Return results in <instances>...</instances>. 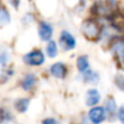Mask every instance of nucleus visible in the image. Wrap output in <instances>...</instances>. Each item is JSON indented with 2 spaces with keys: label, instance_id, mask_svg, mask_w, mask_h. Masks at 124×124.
I'll return each mask as SVG.
<instances>
[{
  "label": "nucleus",
  "instance_id": "obj_1",
  "mask_svg": "<svg viewBox=\"0 0 124 124\" xmlns=\"http://www.w3.org/2000/svg\"><path fill=\"white\" fill-rule=\"evenodd\" d=\"M82 31L85 34L86 37L88 38H96L99 35V32H100V28H99V25L93 20H87L83 23L82 25Z\"/></svg>",
  "mask_w": 124,
  "mask_h": 124
},
{
  "label": "nucleus",
  "instance_id": "obj_6",
  "mask_svg": "<svg viewBox=\"0 0 124 124\" xmlns=\"http://www.w3.org/2000/svg\"><path fill=\"white\" fill-rule=\"evenodd\" d=\"M50 73L57 78H64L66 75V68L63 63L58 62L52 64V66L50 68Z\"/></svg>",
  "mask_w": 124,
  "mask_h": 124
},
{
  "label": "nucleus",
  "instance_id": "obj_19",
  "mask_svg": "<svg viewBox=\"0 0 124 124\" xmlns=\"http://www.w3.org/2000/svg\"><path fill=\"white\" fill-rule=\"evenodd\" d=\"M43 124H58V122H57L54 119L49 118V119H46V120H44L43 121Z\"/></svg>",
  "mask_w": 124,
  "mask_h": 124
},
{
  "label": "nucleus",
  "instance_id": "obj_11",
  "mask_svg": "<svg viewBox=\"0 0 124 124\" xmlns=\"http://www.w3.org/2000/svg\"><path fill=\"white\" fill-rule=\"evenodd\" d=\"M76 65H77V69L81 73H84L88 70L89 68V62H88V59L87 57L85 56H82L77 59V62H76Z\"/></svg>",
  "mask_w": 124,
  "mask_h": 124
},
{
  "label": "nucleus",
  "instance_id": "obj_16",
  "mask_svg": "<svg viewBox=\"0 0 124 124\" xmlns=\"http://www.w3.org/2000/svg\"><path fill=\"white\" fill-rule=\"evenodd\" d=\"M116 84L118 85V87L120 88L121 90H123L124 92V79L122 78L121 76H118L116 78Z\"/></svg>",
  "mask_w": 124,
  "mask_h": 124
},
{
  "label": "nucleus",
  "instance_id": "obj_5",
  "mask_svg": "<svg viewBox=\"0 0 124 124\" xmlns=\"http://www.w3.org/2000/svg\"><path fill=\"white\" fill-rule=\"evenodd\" d=\"M38 33H39V37L41 38V40L49 41L52 37V34H54V30H52V26L49 23H47V22H40L39 23V27H38Z\"/></svg>",
  "mask_w": 124,
  "mask_h": 124
},
{
  "label": "nucleus",
  "instance_id": "obj_10",
  "mask_svg": "<svg viewBox=\"0 0 124 124\" xmlns=\"http://www.w3.org/2000/svg\"><path fill=\"white\" fill-rule=\"evenodd\" d=\"M10 13L4 7L0 6V27L10 23Z\"/></svg>",
  "mask_w": 124,
  "mask_h": 124
},
{
  "label": "nucleus",
  "instance_id": "obj_13",
  "mask_svg": "<svg viewBox=\"0 0 124 124\" xmlns=\"http://www.w3.org/2000/svg\"><path fill=\"white\" fill-rule=\"evenodd\" d=\"M46 51H47V54L50 57V58H54L58 54V48H57V44L52 40H49L47 47H46Z\"/></svg>",
  "mask_w": 124,
  "mask_h": 124
},
{
  "label": "nucleus",
  "instance_id": "obj_9",
  "mask_svg": "<svg viewBox=\"0 0 124 124\" xmlns=\"http://www.w3.org/2000/svg\"><path fill=\"white\" fill-rule=\"evenodd\" d=\"M35 84H36V76L34 74H27L23 79L22 87L25 90H30L34 87Z\"/></svg>",
  "mask_w": 124,
  "mask_h": 124
},
{
  "label": "nucleus",
  "instance_id": "obj_18",
  "mask_svg": "<svg viewBox=\"0 0 124 124\" xmlns=\"http://www.w3.org/2000/svg\"><path fill=\"white\" fill-rule=\"evenodd\" d=\"M8 60V54L6 52H0V64H3Z\"/></svg>",
  "mask_w": 124,
  "mask_h": 124
},
{
  "label": "nucleus",
  "instance_id": "obj_7",
  "mask_svg": "<svg viewBox=\"0 0 124 124\" xmlns=\"http://www.w3.org/2000/svg\"><path fill=\"white\" fill-rule=\"evenodd\" d=\"M100 100V94L98 93V90L96 89H89L86 94V105L88 107L95 106L99 102Z\"/></svg>",
  "mask_w": 124,
  "mask_h": 124
},
{
  "label": "nucleus",
  "instance_id": "obj_4",
  "mask_svg": "<svg viewBox=\"0 0 124 124\" xmlns=\"http://www.w3.org/2000/svg\"><path fill=\"white\" fill-rule=\"evenodd\" d=\"M60 45L64 50H72L74 49L76 41H75V38L73 37V35H71L66 31H62L60 35Z\"/></svg>",
  "mask_w": 124,
  "mask_h": 124
},
{
  "label": "nucleus",
  "instance_id": "obj_17",
  "mask_svg": "<svg viewBox=\"0 0 124 124\" xmlns=\"http://www.w3.org/2000/svg\"><path fill=\"white\" fill-rule=\"evenodd\" d=\"M118 118H119V120H120L121 122L124 124V105L120 108V109H119V111H118Z\"/></svg>",
  "mask_w": 124,
  "mask_h": 124
},
{
  "label": "nucleus",
  "instance_id": "obj_15",
  "mask_svg": "<svg viewBox=\"0 0 124 124\" xmlns=\"http://www.w3.org/2000/svg\"><path fill=\"white\" fill-rule=\"evenodd\" d=\"M84 79H85L86 82H88V83L95 84V82H97V79H98V75L93 73L92 71L87 70L86 72H84Z\"/></svg>",
  "mask_w": 124,
  "mask_h": 124
},
{
  "label": "nucleus",
  "instance_id": "obj_3",
  "mask_svg": "<svg viewBox=\"0 0 124 124\" xmlns=\"http://www.w3.org/2000/svg\"><path fill=\"white\" fill-rule=\"evenodd\" d=\"M88 116L93 124H100L106 119V111L101 107H94L89 110Z\"/></svg>",
  "mask_w": 124,
  "mask_h": 124
},
{
  "label": "nucleus",
  "instance_id": "obj_14",
  "mask_svg": "<svg viewBox=\"0 0 124 124\" xmlns=\"http://www.w3.org/2000/svg\"><path fill=\"white\" fill-rule=\"evenodd\" d=\"M28 103H30L28 99H19V100H17L14 105H15V108H16L20 112H24V111H26V110H27Z\"/></svg>",
  "mask_w": 124,
  "mask_h": 124
},
{
  "label": "nucleus",
  "instance_id": "obj_12",
  "mask_svg": "<svg viewBox=\"0 0 124 124\" xmlns=\"http://www.w3.org/2000/svg\"><path fill=\"white\" fill-rule=\"evenodd\" d=\"M106 113L108 114V116H114L116 113V101L113 99H109V100L106 102V109H105Z\"/></svg>",
  "mask_w": 124,
  "mask_h": 124
},
{
  "label": "nucleus",
  "instance_id": "obj_8",
  "mask_svg": "<svg viewBox=\"0 0 124 124\" xmlns=\"http://www.w3.org/2000/svg\"><path fill=\"white\" fill-rule=\"evenodd\" d=\"M112 51H113L114 56L119 59V60H124V40L123 39H119L114 43L112 46Z\"/></svg>",
  "mask_w": 124,
  "mask_h": 124
},
{
  "label": "nucleus",
  "instance_id": "obj_2",
  "mask_svg": "<svg viewBox=\"0 0 124 124\" xmlns=\"http://www.w3.org/2000/svg\"><path fill=\"white\" fill-rule=\"evenodd\" d=\"M23 60L30 65H40L45 62V57L40 50H33L24 56Z\"/></svg>",
  "mask_w": 124,
  "mask_h": 124
},
{
  "label": "nucleus",
  "instance_id": "obj_20",
  "mask_svg": "<svg viewBox=\"0 0 124 124\" xmlns=\"http://www.w3.org/2000/svg\"><path fill=\"white\" fill-rule=\"evenodd\" d=\"M9 2H10L11 4H12L14 8H19L20 6V2H21V0H8Z\"/></svg>",
  "mask_w": 124,
  "mask_h": 124
}]
</instances>
